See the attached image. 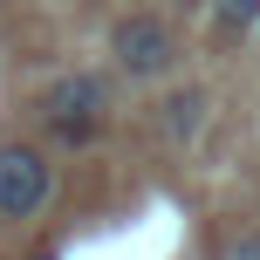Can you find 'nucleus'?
Instances as JSON below:
<instances>
[{
	"instance_id": "nucleus-4",
	"label": "nucleus",
	"mask_w": 260,
	"mask_h": 260,
	"mask_svg": "<svg viewBox=\"0 0 260 260\" xmlns=\"http://www.w3.org/2000/svg\"><path fill=\"white\" fill-rule=\"evenodd\" d=\"M151 123H157V137H165V144H199V130L212 123V96L199 89V82H178V89L157 96Z\"/></svg>"
},
{
	"instance_id": "nucleus-5",
	"label": "nucleus",
	"mask_w": 260,
	"mask_h": 260,
	"mask_svg": "<svg viewBox=\"0 0 260 260\" xmlns=\"http://www.w3.org/2000/svg\"><path fill=\"white\" fill-rule=\"evenodd\" d=\"M212 21H219L226 35H253L260 27V0H212Z\"/></svg>"
},
{
	"instance_id": "nucleus-6",
	"label": "nucleus",
	"mask_w": 260,
	"mask_h": 260,
	"mask_svg": "<svg viewBox=\"0 0 260 260\" xmlns=\"http://www.w3.org/2000/svg\"><path fill=\"white\" fill-rule=\"evenodd\" d=\"M219 260H260V226H240V233H226Z\"/></svg>"
},
{
	"instance_id": "nucleus-2",
	"label": "nucleus",
	"mask_w": 260,
	"mask_h": 260,
	"mask_svg": "<svg viewBox=\"0 0 260 260\" xmlns=\"http://www.w3.org/2000/svg\"><path fill=\"white\" fill-rule=\"evenodd\" d=\"M110 69H117L123 82H157V76H171V69H178V35H171V21L151 14V7L123 14V21L110 27Z\"/></svg>"
},
{
	"instance_id": "nucleus-1",
	"label": "nucleus",
	"mask_w": 260,
	"mask_h": 260,
	"mask_svg": "<svg viewBox=\"0 0 260 260\" xmlns=\"http://www.w3.org/2000/svg\"><path fill=\"white\" fill-rule=\"evenodd\" d=\"M41 123H48L55 144H89V137H103V123H110V82L89 76V69L55 76L48 89H41Z\"/></svg>"
},
{
	"instance_id": "nucleus-3",
	"label": "nucleus",
	"mask_w": 260,
	"mask_h": 260,
	"mask_svg": "<svg viewBox=\"0 0 260 260\" xmlns=\"http://www.w3.org/2000/svg\"><path fill=\"white\" fill-rule=\"evenodd\" d=\"M55 199V157L41 151V144H0V219L7 226H27L41 219Z\"/></svg>"
}]
</instances>
